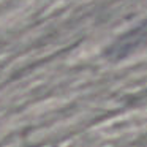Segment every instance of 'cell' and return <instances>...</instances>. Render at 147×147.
<instances>
[{
    "label": "cell",
    "instance_id": "6da1fadb",
    "mask_svg": "<svg viewBox=\"0 0 147 147\" xmlns=\"http://www.w3.org/2000/svg\"><path fill=\"white\" fill-rule=\"evenodd\" d=\"M144 41H147V21L142 22L141 26H138L136 29L130 30L127 35L122 36V40H119L117 43V51H127V49L136 48V46L142 45Z\"/></svg>",
    "mask_w": 147,
    "mask_h": 147
}]
</instances>
